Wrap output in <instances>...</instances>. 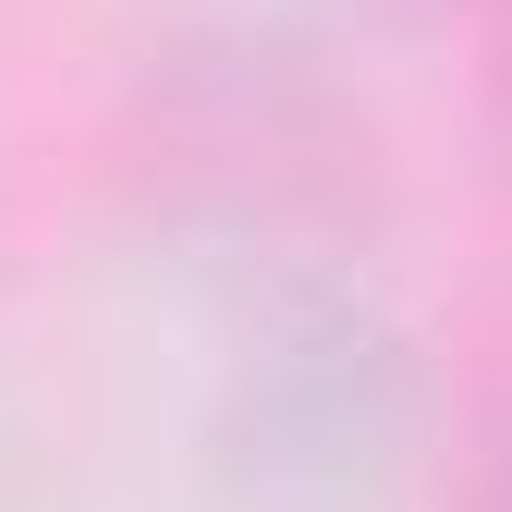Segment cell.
Returning a JSON list of instances; mask_svg holds the SVG:
<instances>
[{"mask_svg": "<svg viewBox=\"0 0 512 512\" xmlns=\"http://www.w3.org/2000/svg\"><path fill=\"white\" fill-rule=\"evenodd\" d=\"M488 512H512V427H500V452H488Z\"/></svg>", "mask_w": 512, "mask_h": 512, "instance_id": "1", "label": "cell"}, {"mask_svg": "<svg viewBox=\"0 0 512 512\" xmlns=\"http://www.w3.org/2000/svg\"><path fill=\"white\" fill-rule=\"evenodd\" d=\"M500 159H512V25H500Z\"/></svg>", "mask_w": 512, "mask_h": 512, "instance_id": "2", "label": "cell"}]
</instances>
